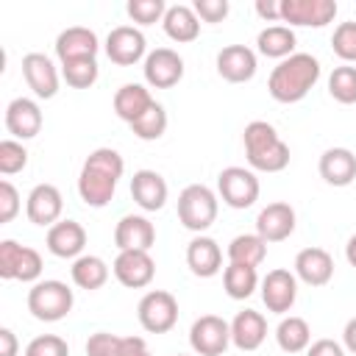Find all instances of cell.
Wrapping results in <instances>:
<instances>
[{
	"mask_svg": "<svg viewBox=\"0 0 356 356\" xmlns=\"http://www.w3.org/2000/svg\"><path fill=\"white\" fill-rule=\"evenodd\" d=\"M320 175L331 186H348L356 178V156L348 147H328L320 156Z\"/></svg>",
	"mask_w": 356,
	"mask_h": 356,
	"instance_id": "obj_22",
	"label": "cell"
},
{
	"mask_svg": "<svg viewBox=\"0 0 356 356\" xmlns=\"http://www.w3.org/2000/svg\"><path fill=\"white\" fill-rule=\"evenodd\" d=\"M295 270H298V275H300L306 284L323 286V284H328L331 275H334V259H331V253L323 250V248H303V250L298 253V259H295Z\"/></svg>",
	"mask_w": 356,
	"mask_h": 356,
	"instance_id": "obj_21",
	"label": "cell"
},
{
	"mask_svg": "<svg viewBox=\"0 0 356 356\" xmlns=\"http://www.w3.org/2000/svg\"><path fill=\"white\" fill-rule=\"evenodd\" d=\"M345 345H348V350H353L356 353V317H350L348 320V325H345Z\"/></svg>",
	"mask_w": 356,
	"mask_h": 356,
	"instance_id": "obj_51",
	"label": "cell"
},
{
	"mask_svg": "<svg viewBox=\"0 0 356 356\" xmlns=\"http://www.w3.org/2000/svg\"><path fill=\"white\" fill-rule=\"evenodd\" d=\"M256 44L270 58H289L295 50V31L289 25H267L259 33Z\"/></svg>",
	"mask_w": 356,
	"mask_h": 356,
	"instance_id": "obj_28",
	"label": "cell"
},
{
	"mask_svg": "<svg viewBox=\"0 0 356 356\" xmlns=\"http://www.w3.org/2000/svg\"><path fill=\"white\" fill-rule=\"evenodd\" d=\"M178 320V300L164 289H153L139 300V323L150 334H164Z\"/></svg>",
	"mask_w": 356,
	"mask_h": 356,
	"instance_id": "obj_5",
	"label": "cell"
},
{
	"mask_svg": "<svg viewBox=\"0 0 356 356\" xmlns=\"http://www.w3.org/2000/svg\"><path fill=\"white\" fill-rule=\"evenodd\" d=\"M337 14L334 0H281V19L292 25H325Z\"/></svg>",
	"mask_w": 356,
	"mask_h": 356,
	"instance_id": "obj_10",
	"label": "cell"
},
{
	"mask_svg": "<svg viewBox=\"0 0 356 356\" xmlns=\"http://www.w3.org/2000/svg\"><path fill=\"white\" fill-rule=\"evenodd\" d=\"M242 142H245V153H248V159H250V156H259V153L270 150L273 145H278L281 136L275 134V128H273L270 122H264V120H253V122L245 125Z\"/></svg>",
	"mask_w": 356,
	"mask_h": 356,
	"instance_id": "obj_33",
	"label": "cell"
},
{
	"mask_svg": "<svg viewBox=\"0 0 356 356\" xmlns=\"http://www.w3.org/2000/svg\"><path fill=\"white\" fill-rule=\"evenodd\" d=\"M275 339H278L281 350L298 353V350H303V348L309 345V339H312L309 323H306L303 317H284L281 325H278V331H275Z\"/></svg>",
	"mask_w": 356,
	"mask_h": 356,
	"instance_id": "obj_32",
	"label": "cell"
},
{
	"mask_svg": "<svg viewBox=\"0 0 356 356\" xmlns=\"http://www.w3.org/2000/svg\"><path fill=\"white\" fill-rule=\"evenodd\" d=\"M345 256H348L350 267H356V234L348 239V245H345Z\"/></svg>",
	"mask_w": 356,
	"mask_h": 356,
	"instance_id": "obj_52",
	"label": "cell"
},
{
	"mask_svg": "<svg viewBox=\"0 0 356 356\" xmlns=\"http://www.w3.org/2000/svg\"><path fill=\"white\" fill-rule=\"evenodd\" d=\"M217 186L231 209H248L259 197V178L245 167H225L217 178Z\"/></svg>",
	"mask_w": 356,
	"mask_h": 356,
	"instance_id": "obj_7",
	"label": "cell"
},
{
	"mask_svg": "<svg viewBox=\"0 0 356 356\" xmlns=\"http://www.w3.org/2000/svg\"><path fill=\"white\" fill-rule=\"evenodd\" d=\"M331 47L342 61H356V22H339L334 36H331Z\"/></svg>",
	"mask_w": 356,
	"mask_h": 356,
	"instance_id": "obj_38",
	"label": "cell"
},
{
	"mask_svg": "<svg viewBox=\"0 0 356 356\" xmlns=\"http://www.w3.org/2000/svg\"><path fill=\"white\" fill-rule=\"evenodd\" d=\"M19 211V195L8 181H0V222H11Z\"/></svg>",
	"mask_w": 356,
	"mask_h": 356,
	"instance_id": "obj_46",
	"label": "cell"
},
{
	"mask_svg": "<svg viewBox=\"0 0 356 356\" xmlns=\"http://www.w3.org/2000/svg\"><path fill=\"white\" fill-rule=\"evenodd\" d=\"M120 348H122V337L108 334V331H97L86 339L89 356H120Z\"/></svg>",
	"mask_w": 356,
	"mask_h": 356,
	"instance_id": "obj_42",
	"label": "cell"
},
{
	"mask_svg": "<svg viewBox=\"0 0 356 356\" xmlns=\"http://www.w3.org/2000/svg\"><path fill=\"white\" fill-rule=\"evenodd\" d=\"M295 298H298V284H295V275L289 270L278 267V270H270L264 275V281H261V300H264V306L270 312H275V314L289 312Z\"/></svg>",
	"mask_w": 356,
	"mask_h": 356,
	"instance_id": "obj_11",
	"label": "cell"
},
{
	"mask_svg": "<svg viewBox=\"0 0 356 356\" xmlns=\"http://www.w3.org/2000/svg\"><path fill=\"white\" fill-rule=\"evenodd\" d=\"M256 11L264 19H281V0H256Z\"/></svg>",
	"mask_w": 356,
	"mask_h": 356,
	"instance_id": "obj_49",
	"label": "cell"
},
{
	"mask_svg": "<svg viewBox=\"0 0 356 356\" xmlns=\"http://www.w3.org/2000/svg\"><path fill=\"white\" fill-rule=\"evenodd\" d=\"M106 56L114 64H120V67L136 64L145 56V36H142V31H136L134 25H117L108 33V39H106Z\"/></svg>",
	"mask_w": 356,
	"mask_h": 356,
	"instance_id": "obj_12",
	"label": "cell"
},
{
	"mask_svg": "<svg viewBox=\"0 0 356 356\" xmlns=\"http://www.w3.org/2000/svg\"><path fill=\"white\" fill-rule=\"evenodd\" d=\"M61 214V192L53 184H36L28 195V220L33 225H56Z\"/></svg>",
	"mask_w": 356,
	"mask_h": 356,
	"instance_id": "obj_18",
	"label": "cell"
},
{
	"mask_svg": "<svg viewBox=\"0 0 356 356\" xmlns=\"http://www.w3.org/2000/svg\"><path fill=\"white\" fill-rule=\"evenodd\" d=\"M164 31L175 42H192L197 36V31H200L195 8H189V6H170L167 14H164Z\"/></svg>",
	"mask_w": 356,
	"mask_h": 356,
	"instance_id": "obj_27",
	"label": "cell"
},
{
	"mask_svg": "<svg viewBox=\"0 0 356 356\" xmlns=\"http://www.w3.org/2000/svg\"><path fill=\"white\" fill-rule=\"evenodd\" d=\"M306 356H342V348L334 339H317V342H312Z\"/></svg>",
	"mask_w": 356,
	"mask_h": 356,
	"instance_id": "obj_48",
	"label": "cell"
},
{
	"mask_svg": "<svg viewBox=\"0 0 356 356\" xmlns=\"http://www.w3.org/2000/svg\"><path fill=\"white\" fill-rule=\"evenodd\" d=\"M267 256V242L259 234H239L231 239L228 245V259L234 264H248V267H259Z\"/></svg>",
	"mask_w": 356,
	"mask_h": 356,
	"instance_id": "obj_29",
	"label": "cell"
},
{
	"mask_svg": "<svg viewBox=\"0 0 356 356\" xmlns=\"http://www.w3.org/2000/svg\"><path fill=\"white\" fill-rule=\"evenodd\" d=\"M122 170H125V161L117 150H111V147L92 150L86 156L83 167H81V175H78L81 200L86 206L103 209L114 197V189H117V181H120Z\"/></svg>",
	"mask_w": 356,
	"mask_h": 356,
	"instance_id": "obj_1",
	"label": "cell"
},
{
	"mask_svg": "<svg viewBox=\"0 0 356 356\" xmlns=\"http://www.w3.org/2000/svg\"><path fill=\"white\" fill-rule=\"evenodd\" d=\"M61 75L70 86L75 89H89L97 81V61L95 56H83V58H70L61 61Z\"/></svg>",
	"mask_w": 356,
	"mask_h": 356,
	"instance_id": "obj_34",
	"label": "cell"
},
{
	"mask_svg": "<svg viewBox=\"0 0 356 356\" xmlns=\"http://www.w3.org/2000/svg\"><path fill=\"white\" fill-rule=\"evenodd\" d=\"M192 8L206 22H222L228 17V0H195Z\"/></svg>",
	"mask_w": 356,
	"mask_h": 356,
	"instance_id": "obj_45",
	"label": "cell"
},
{
	"mask_svg": "<svg viewBox=\"0 0 356 356\" xmlns=\"http://www.w3.org/2000/svg\"><path fill=\"white\" fill-rule=\"evenodd\" d=\"M25 164H28V150L14 139H3L0 142V172L11 175V172H19Z\"/></svg>",
	"mask_w": 356,
	"mask_h": 356,
	"instance_id": "obj_39",
	"label": "cell"
},
{
	"mask_svg": "<svg viewBox=\"0 0 356 356\" xmlns=\"http://www.w3.org/2000/svg\"><path fill=\"white\" fill-rule=\"evenodd\" d=\"M6 128L19 136V139H31L42 131V111L33 100L28 97H14L6 108Z\"/></svg>",
	"mask_w": 356,
	"mask_h": 356,
	"instance_id": "obj_17",
	"label": "cell"
},
{
	"mask_svg": "<svg viewBox=\"0 0 356 356\" xmlns=\"http://www.w3.org/2000/svg\"><path fill=\"white\" fill-rule=\"evenodd\" d=\"M0 356H17V337L11 328H0Z\"/></svg>",
	"mask_w": 356,
	"mask_h": 356,
	"instance_id": "obj_50",
	"label": "cell"
},
{
	"mask_svg": "<svg viewBox=\"0 0 356 356\" xmlns=\"http://www.w3.org/2000/svg\"><path fill=\"white\" fill-rule=\"evenodd\" d=\"M108 278V267L97 256H81L72 264V281L81 289H100Z\"/></svg>",
	"mask_w": 356,
	"mask_h": 356,
	"instance_id": "obj_31",
	"label": "cell"
},
{
	"mask_svg": "<svg viewBox=\"0 0 356 356\" xmlns=\"http://www.w3.org/2000/svg\"><path fill=\"white\" fill-rule=\"evenodd\" d=\"M25 356H70V348L61 337L44 334V337H36V339L28 342Z\"/></svg>",
	"mask_w": 356,
	"mask_h": 356,
	"instance_id": "obj_40",
	"label": "cell"
},
{
	"mask_svg": "<svg viewBox=\"0 0 356 356\" xmlns=\"http://www.w3.org/2000/svg\"><path fill=\"white\" fill-rule=\"evenodd\" d=\"M248 161H250V167H256V170L278 172V170H284V167L289 164V145H286V142H278V145H273L270 150H264V153H259V156H250Z\"/></svg>",
	"mask_w": 356,
	"mask_h": 356,
	"instance_id": "obj_37",
	"label": "cell"
},
{
	"mask_svg": "<svg viewBox=\"0 0 356 356\" xmlns=\"http://www.w3.org/2000/svg\"><path fill=\"white\" fill-rule=\"evenodd\" d=\"M267 337V320L253 312V309H245L234 317L231 323V339L239 350H256Z\"/></svg>",
	"mask_w": 356,
	"mask_h": 356,
	"instance_id": "obj_24",
	"label": "cell"
},
{
	"mask_svg": "<svg viewBox=\"0 0 356 356\" xmlns=\"http://www.w3.org/2000/svg\"><path fill=\"white\" fill-rule=\"evenodd\" d=\"M153 103H156V100L150 97V92H147L145 86H139V83H125V86H120L117 95H114V111H117V117L125 120L128 125L136 122Z\"/></svg>",
	"mask_w": 356,
	"mask_h": 356,
	"instance_id": "obj_26",
	"label": "cell"
},
{
	"mask_svg": "<svg viewBox=\"0 0 356 356\" xmlns=\"http://www.w3.org/2000/svg\"><path fill=\"white\" fill-rule=\"evenodd\" d=\"M164 14H167V8L161 0H131L128 3V17L134 22H142V25H150Z\"/></svg>",
	"mask_w": 356,
	"mask_h": 356,
	"instance_id": "obj_41",
	"label": "cell"
},
{
	"mask_svg": "<svg viewBox=\"0 0 356 356\" xmlns=\"http://www.w3.org/2000/svg\"><path fill=\"white\" fill-rule=\"evenodd\" d=\"M83 245H86V231L75 220H61V222L50 225V231H47V248L53 256L72 259L83 250Z\"/></svg>",
	"mask_w": 356,
	"mask_h": 356,
	"instance_id": "obj_19",
	"label": "cell"
},
{
	"mask_svg": "<svg viewBox=\"0 0 356 356\" xmlns=\"http://www.w3.org/2000/svg\"><path fill=\"white\" fill-rule=\"evenodd\" d=\"M28 309L36 320L56 323L72 309V289L61 281H39L28 292Z\"/></svg>",
	"mask_w": 356,
	"mask_h": 356,
	"instance_id": "obj_3",
	"label": "cell"
},
{
	"mask_svg": "<svg viewBox=\"0 0 356 356\" xmlns=\"http://www.w3.org/2000/svg\"><path fill=\"white\" fill-rule=\"evenodd\" d=\"M19 256H22V245H17L14 239L0 242V278H17Z\"/></svg>",
	"mask_w": 356,
	"mask_h": 356,
	"instance_id": "obj_43",
	"label": "cell"
},
{
	"mask_svg": "<svg viewBox=\"0 0 356 356\" xmlns=\"http://www.w3.org/2000/svg\"><path fill=\"white\" fill-rule=\"evenodd\" d=\"M131 131H134L139 139H145V142L159 139V136L167 131V111H164V106L153 103L136 122H131Z\"/></svg>",
	"mask_w": 356,
	"mask_h": 356,
	"instance_id": "obj_36",
	"label": "cell"
},
{
	"mask_svg": "<svg viewBox=\"0 0 356 356\" xmlns=\"http://www.w3.org/2000/svg\"><path fill=\"white\" fill-rule=\"evenodd\" d=\"M217 72L231 83H245L256 75V53L245 44H228L217 53Z\"/></svg>",
	"mask_w": 356,
	"mask_h": 356,
	"instance_id": "obj_14",
	"label": "cell"
},
{
	"mask_svg": "<svg viewBox=\"0 0 356 356\" xmlns=\"http://www.w3.org/2000/svg\"><path fill=\"white\" fill-rule=\"evenodd\" d=\"M39 273H42V256L33 248L22 245V256H19V264H17V278L19 281H33V278H39Z\"/></svg>",
	"mask_w": 356,
	"mask_h": 356,
	"instance_id": "obj_44",
	"label": "cell"
},
{
	"mask_svg": "<svg viewBox=\"0 0 356 356\" xmlns=\"http://www.w3.org/2000/svg\"><path fill=\"white\" fill-rule=\"evenodd\" d=\"M189 342L200 356H220L231 342V325L217 314H203L192 323Z\"/></svg>",
	"mask_w": 356,
	"mask_h": 356,
	"instance_id": "obj_6",
	"label": "cell"
},
{
	"mask_svg": "<svg viewBox=\"0 0 356 356\" xmlns=\"http://www.w3.org/2000/svg\"><path fill=\"white\" fill-rule=\"evenodd\" d=\"M328 92L334 100L345 106L356 103V67H348V64L334 67V72L328 75Z\"/></svg>",
	"mask_w": 356,
	"mask_h": 356,
	"instance_id": "obj_35",
	"label": "cell"
},
{
	"mask_svg": "<svg viewBox=\"0 0 356 356\" xmlns=\"http://www.w3.org/2000/svg\"><path fill=\"white\" fill-rule=\"evenodd\" d=\"M317 78H320V61L312 53H292L270 72L267 89L278 103H298L317 83Z\"/></svg>",
	"mask_w": 356,
	"mask_h": 356,
	"instance_id": "obj_2",
	"label": "cell"
},
{
	"mask_svg": "<svg viewBox=\"0 0 356 356\" xmlns=\"http://www.w3.org/2000/svg\"><path fill=\"white\" fill-rule=\"evenodd\" d=\"M153 273H156V264L147 250H120V256L114 259V275L128 289L147 286L153 281Z\"/></svg>",
	"mask_w": 356,
	"mask_h": 356,
	"instance_id": "obj_8",
	"label": "cell"
},
{
	"mask_svg": "<svg viewBox=\"0 0 356 356\" xmlns=\"http://www.w3.org/2000/svg\"><path fill=\"white\" fill-rule=\"evenodd\" d=\"M222 284H225V292L234 298V300H245L253 295L259 278H256V267H248V264H228L225 273H222Z\"/></svg>",
	"mask_w": 356,
	"mask_h": 356,
	"instance_id": "obj_30",
	"label": "cell"
},
{
	"mask_svg": "<svg viewBox=\"0 0 356 356\" xmlns=\"http://www.w3.org/2000/svg\"><path fill=\"white\" fill-rule=\"evenodd\" d=\"M114 242L120 250H150L156 242V228L139 214H128L114 228Z\"/></svg>",
	"mask_w": 356,
	"mask_h": 356,
	"instance_id": "obj_16",
	"label": "cell"
},
{
	"mask_svg": "<svg viewBox=\"0 0 356 356\" xmlns=\"http://www.w3.org/2000/svg\"><path fill=\"white\" fill-rule=\"evenodd\" d=\"M56 53H58L61 61L95 56V53H97V36H95V31H89V28H83V25H72V28H67V31L58 33V39H56Z\"/></svg>",
	"mask_w": 356,
	"mask_h": 356,
	"instance_id": "obj_25",
	"label": "cell"
},
{
	"mask_svg": "<svg viewBox=\"0 0 356 356\" xmlns=\"http://www.w3.org/2000/svg\"><path fill=\"white\" fill-rule=\"evenodd\" d=\"M178 356H181V353H178Z\"/></svg>",
	"mask_w": 356,
	"mask_h": 356,
	"instance_id": "obj_53",
	"label": "cell"
},
{
	"mask_svg": "<svg viewBox=\"0 0 356 356\" xmlns=\"http://www.w3.org/2000/svg\"><path fill=\"white\" fill-rule=\"evenodd\" d=\"M22 75H25L28 86L44 100L58 92V72L44 53H28L22 58Z\"/></svg>",
	"mask_w": 356,
	"mask_h": 356,
	"instance_id": "obj_15",
	"label": "cell"
},
{
	"mask_svg": "<svg viewBox=\"0 0 356 356\" xmlns=\"http://www.w3.org/2000/svg\"><path fill=\"white\" fill-rule=\"evenodd\" d=\"M256 231L264 242H281L295 231V209L284 200L267 203L256 217Z\"/></svg>",
	"mask_w": 356,
	"mask_h": 356,
	"instance_id": "obj_13",
	"label": "cell"
},
{
	"mask_svg": "<svg viewBox=\"0 0 356 356\" xmlns=\"http://www.w3.org/2000/svg\"><path fill=\"white\" fill-rule=\"evenodd\" d=\"M145 78L156 89H170L184 78V58L170 47H156L145 58Z\"/></svg>",
	"mask_w": 356,
	"mask_h": 356,
	"instance_id": "obj_9",
	"label": "cell"
},
{
	"mask_svg": "<svg viewBox=\"0 0 356 356\" xmlns=\"http://www.w3.org/2000/svg\"><path fill=\"white\" fill-rule=\"evenodd\" d=\"M186 264L195 275L211 278L222 264V250L211 236H195L186 248Z\"/></svg>",
	"mask_w": 356,
	"mask_h": 356,
	"instance_id": "obj_23",
	"label": "cell"
},
{
	"mask_svg": "<svg viewBox=\"0 0 356 356\" xmlns=\"http://www.w3.org/2000/svg\"><path fill=\"white\" fill-rule=\"evenodd\" d=\"M131 195L142 209L159 211L167 200V181L156 170H139L131 178Z\"/></svg>",
	"mask_w": 356,
	"mask_h": 356,
	"instance_id": "obj_20",
	"label": "cell"
},
{
	"mask_svg": "<svg viewBox=\"0 0 356 356\" xmlns=\"http://www.w3.org/2000/svg\"><path fill=\"white\" fill-rule=\"evenodd\" d=\"M120 356H150V350H147L142 337H122Z\"/></svg>",
	"mask_w": 356,
	"mask_h": 356,
	"instance_id": "obj_47",
	"label": "cell"
},
{
	"mask_svg": "<svg viewBox=\"0 0 356 356\" xmlns=\"http://www.w3.org/2000/svg\"><path fill=\"white\" fill-rule=\"evenodd\" d=\"M217 217V197L203 184H189L178 195V220L189 231H206Z\"/></svg>",
	"mask_w": 356,
	"mask_h": 356,
	"instance_id": "obj_4",
	"label": "cell"
}]
</instances>
